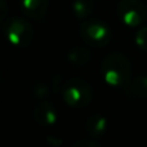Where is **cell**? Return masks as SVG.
<instances>
[{
    "label": "cell",
    "instance_id": "1",
    "mask_svg": "<svg viewBox=\"0 0 147 147\" xmlns=\"http://www.w3.org/2000/svg\"><path fill=\"white\" fill-rule=\"evenodd\" d=\"M101 72L105 81L114 88H125L132 80V63L121 53H110L102 61Z\"/></svg>",
    "mask_w": 147,
    "mask_h": 147
},
{
    "label": "cell",
    "instance_id": "2",
    "mask_svg": "<svg viewBox=\"0 0 147 147\" xmlns=\"http://www.w3.org/2000/svg\"><path fill=\"white\" fill-rule=\"evenodd\" d=\"M62 98L74 109H81L90 103L93 98L92 85L81 78H72L62 85Z\"/></svg>",
    "mask_w": 147,
    "mask_h": 147
},
{
    "label": "cell",
    "instance_id": "3",
    "mask_svg": "<svg viewBox=\"0 0 147 147\" xmlns=\"http://www.w3.org/2000/svg\"><path fill=\"white\" fill-rule=\"evenodd\" d=\"M80 36L84 43L94 48L106 47L112 39V31L105 22L99 20H89L81 23Z\"/></svg>",
    "mask_w": 147,
    "mask_h": 147
},
{
    "label": "cell",
    "instance_id": "4",
    "mask_svg": "<svg viewBox=\"0 0 147 147\" xmlns=\"http://www.w3.org/2000/svg\"><path fill=\"white\" fill-rule=\"evenodd\" d=\"M5 36L9 44L16 48L30 45L34 39V28L28 21L21 17H13L5 25Z\"/></svg>",
    "mask_w": 147,
    "mask_h": 147
},
{
    "label": "cell",
    "instance_id": "5",
    "mask_svg": "<svg viewBox=\"0 0 147 147\" xmlns=\"http://www.w3.org/2000/svg\"><path fill=\"white\" fill-rule=\"evenodd\" d=\"M120 21L128 27H137L145 22L147 10L140 0H120L116 8Z\"/></svg>",
    "mask_w": 147,
    "mask_h": 147
},
{
    "label": "cell",
    "instance_id": "6",
    "mask_svg": "<svg viewBox=\"0 0 147 147\" xmlns=\"http://www.w3.org/2000/svg\"><path fill=\"white\" fill-rule=\"evenodd\" d=\"M32 117L40 127H52L58 121V111L51 102H39L32 110Z\"/></svg>",
    "mask_w": 147,
    "mask_h": 147
},
{
    "label": "cell",
    "instance_id": "7",
    "mask_svg": "<svg viewBox=\"0 0 147 147\" xmlns=\"http://www.w3.org/2000/svg\"><path fill=\"white\" fill-rule=\"evenodd\" d=\"M23 14L32 20H41L48 10V0H20Z\"/></svg>",
    "mask_w": 147,
    "mask_h": 147
},
{
    "label": "cell",
    "instance_id": "8",
    "mask_svg": "<svg viewBox=\"0 0 147 147\" xmlns=\"http://www.w3.org/2000/svg\"><path fill=\"white\" fill-rule=\"evenodd\" d=\"M109 129V120L101 114H94L89 116L85 121V130L93 138L103 136Z\"/></svg>",
    "mask_w": 147,
    "mask_h": 147
},
{
    "label": "cell",
    "instance_id": "9",
    "mask_svg": "<svg viewBox=\"0 0 147 147\" xmlns=\"http://www.w3.org/2000/svg\"><path fill=\"white\" fill-rule=\"evenodd\" d=\"M69 61L75 66H84L92 59V52L86 47H74L67 54Z\"/></svg>",
    "mask_w": 147,
    "mask_h": 147
},
{
    "label": "cell",
    "instance_id": "10",
    "mask_svg": "<svg viewBox=\"0 0 147 147\" xmlns=\"http://www.w3.org/2000/svg\"><path fill=\"white\" fill-rule=\"evenodd\" d=\"M128 92L136 98H147V75H142L132 80L128 85Z\"/></svg>",
    "mask_w": 147,
    "mask_h": 147
},
{
    "label": "cell",
    "instance_id": "11",
    "mask_svg": "<svg viewBox=\"0 0 147 147\" xmlns=\"http://www.w3.org/2000/svg\"><path fill=\"white\" fill-rule=\"evenodd\" d=\"M94 9L93 0H75L72 3V12L76 18L83 20L92 14Z\"/></svg>",
    "mask_w": 147,
    "mask_h": 147
},
{
    "label": "cell",
    "instance_id": "12",
    "mask_svg": "<svg viewBox=\"0 0 147 147\" xmlns=\"http://www.w3.org/2000/svg\"><path fill=\"white\" fill-rule=\"evenodd\" d=\"M53 90V85L51 83H47V81H40L34 86V96L36 98H47V97L51 94V92Z\"/></svg>",
    "mask_w": 147,
    "mask_h": 147
},
{
    "label": "cell",
    "instance_id": "13",
    "mask_svg": "<svg viewBox=\"0 0 147 147\" xmlns=\"http://www.w3.org/2000/svg\"><path fill=\"white\" fill-rule=\"evenodd\" d=\"M136 44L140 49L147 52V26L141 27L136 34Z\"/></svg>",
    "mask_w": 147,
    "mask_h": 147
},
{
    "label": "cell",
    "instance_id": "14",
    "mask_svg": "<svg viewBox=\"0 0 147 147\" xmlns=\"http://www.w3.org/2000/svg\"><path fill=\"white\" fill-rule=\"evenodd\" d=\"M71 147H102V146L94 140H83L75 142Z\"/></svg>",
    "mask_w": 147,
    "mask_h": 147
},
{
    "label": "cell",
    "instance_id": "15",
    "mask_svg": "<svg viewBox=\"0 0 147 147\" xmlns=\"http://www.w3.org/2000/svg\"><path fill=\"white\" fill-rule=\"evenodd\" d=\"M8 13H9V5L5 0H0V22L5 20L8 17Z\"/></svg>",
    "mask_w": 147,
    "mask_h": 147
}]
</instances>
